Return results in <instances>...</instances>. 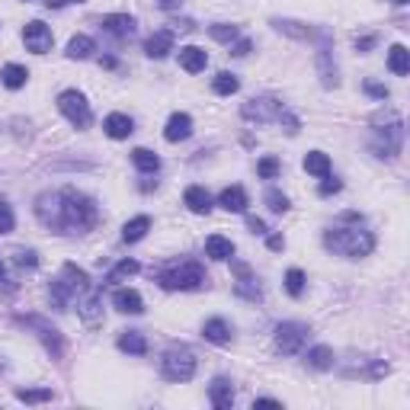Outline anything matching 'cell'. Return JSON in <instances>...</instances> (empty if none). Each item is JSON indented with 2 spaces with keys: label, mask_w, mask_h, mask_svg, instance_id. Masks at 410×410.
Returning a JSON list of instances; mask_svg holds the SVG:
<instances>
[{
  "label": "cell",
  "mask_w": 410,
  "mask_h": 410,
  "mask_svg": "<svg viewBox=\"0 0 410 410\" xmlns=\"http://www.w3.org/2000/svg\"><path fill=\"white\" fill-rule=\"evenodd\" d=\"M100 305H103V292H100V289H87L84 298L77 302V308H80V318H84L87 324H100V318H103Z\"/></svg>",
  "instance_id": "cell-12"
},
{
  "label": "cell",
  "mask_w": 410,
  "mask_h": 410,
  "mask_svg": "<svg viewBox=\"0 0 410 410\" xmlns=\"http://www.w3.org/2000/svg\"><path fill=\"white\" fill-rule=\"evenodd\" d=\"M0 80H3V87H10V90H19V87H26V80H29V71H26L23 65H7L0 71Z\"/></svg>",
  "instance_id": "cell-27"
},
{
  "label": "cell",
  "mask_w": 410,
  "mask_h": 410,
  "mask_svg": "<svg viewBox=\"0 0 410 410\" xmlns=\"http://www.w3.org/2000/svg\"><path fill=\"white\" fill-rule=\"evenodd\" d=\"M138 269H142V266H138L135 259H122V263H119V266L112 269V273H109L106 282H119V279H126V276H135Z\"/></svg>",
  "instance_id": "cell-36"
},
{
  "label": "cell",
  "mask_w": 410,
  "mask_h": 410,
  "mask_svg": "<svg viewBox=\"0 0 410 410\" xmlns=\"http://www.w3.org/2000/svg\"><path fill=\"white\" fill-rule=\"evenodd\" d=\"M209 401H212V407H218V410H228L231 404H234V388H231L228 378H215V382H212Z\"/></svg>",
  "instance_id": "cell-17"
},
{
  "label": "cell",
  "mask_w": 410,
  "mask_h": 410,
  "mask_svg": "<svg viewBox=\"0 0 410 410\" xmlns=\"http://www.w3.org/2000/svg\"><path fill=\"white\" fill-rule=\"evenodd\" d=\"M17 398L23 404H42V401H51V391L49 388H19Z\"/></svg>",
  "instance_id": "cell-33"
},
{
  "label": "cell",
  "mask_w": 410,
  "mask_h": 410,
  "mask_svg": "<svg viewBox=\"0 0 410 410\" xmlns=\"http://www.w3.org/2000/svg\"><path fill=\"white\" fill-rule=\"evenodd\" d=\"M144 51H148V58H167L170 51H173V33H170V29H157V33L144 42Z\"/></svg>",
  "instance_id": "cell-16"
},
{
  "label": "cell",
  "mask_w": 410,
  "mask_h": 410,
  "mask_svg": "<svg viewBox=\"0 0 410 410\" xmlns=\"http://www.w3.org/2000/svg\"><path fill=\"white\" fill-rule=\"evenodd\" d=\"M103 132H106L109 138L122 142V138H128V135L135 132V122L126 116V112H109L106 122H103Z\"/></svg>",
  "instance_id": "cell-14"
},
{
  "label": "cell",
  "mask_w": 410,
  "mask_h": 410,
  "mask_svg": "<svg viewBox=\"0 0 410 410\" xmlns=\"http://www.w3.org/2000/svg\"><path fill=\"white\" fill-rule=\"evenodd\" d=\"M250 49H253V42H250V39H241V42H234L231 55H234V58H244V55H250Z\"/></svg>",
  "instance_id": "cell-42"
},
{
  "label": "cell",
  "mask_w": 410,
  "mask_h": 410,
  "mask_svg": "<svg viewBox=\"0 0 410 410\" xmlns=\"http://www.w3.org/2000/svg\"><path fill=\"white\" fill-rule=\"evenodd\" d=\"M112 305H116L122 314H142L144 311V298L135 289H116L112 292Z\"/></svg>",
  "instance_id": "cell-15"
},
{
  "label": "cell",
  "mask_w": 410,
  "mask_h": 410,
  "mask_svg": "<svg viewBox=\"0 0 410 410\" xmlns=\"http://www.w3.org/2000/svg\"><path fill=\"white\" fill-rule=\"evenodd\" d=\"M308 366L311 368H330L334 366V350L330 346H314V350H308Z\"/></svg>",
  "instance_id": "cell-31"
},
{
  "label": "cell",
  "mask_w": 410,
  "mask_h": 410,
  "mask_svg": "<svg viewBox=\"0 0 410 410\" xmlns=\"http://www.w3.org/2000/svg\"><path fill=\"white\" fill-rule=\"evenodd\" d=\"M237 87H241V80H237L234 74H228V71H221V74L212 80V90H215L218 96H231V93H237Z\"/></svg>",
  "instance_id": "cell-32"
},
{
  "label": "cell",
  "mask_w": 410,
  "mask_h": 410,
  "mask_svg": "<svg viewBox=\"0 0 410 410\" xmlns=\"http://www.w3.org/2000/svg\"><path fill=\"white\" fill-rule=\"evenodd\" d=\"M244 116L247 119H257V122H269V119H276L279 122V116H282V103H276V100H250L247 106H244Z\"/></svg>",
  "instance_id": "cell-10"
},
{
  "label": "cell",
  "mask_w": 410,
  "mask_h": 410,
  "mask_svg": "<svg viewBox=\"0 0 410 410\" xmlns=\"http://www.w3.org/2000/svg\"><path fill=\"white\" fill-rule=\"evenodd\" d=\"M0 282H7V269H3V259H0Z\"/></svg>",
  "instance_id": "cell-50"
},
{
  "label": "cell",
  "mask_w": 410,
  "mask_h": 410,
  "mask_svg": "<svg viewBox=\"0 0 410 410\" xmlns=\"http://www.w3.org/2000/svg\"><path fill=\"white\" fill-rule=\"evenodd\" d=\"M13 225H17V218H13V209H10L7 202L0 199V234H10V231H13Z\"/></svg>",
  "instance_id": "cell-37"
},
{
  "label": "cell",
  "mask_w": 410,
  "mask_h": 410,
  "mask_svg": "<svg viewBox=\"0 0 410 410\" xmlns=\"http://www.w3.org/2000/svg\"><path fill=\"white\" fill-rule=\"evenodd\" d=\"M234 273H237L234 292L241 295V298H247V302H259L263 292H259V285H257V279H253L250 266H247V263H234Z\"/></svg>",
  "instance_id": "cell-9"
},
{
  "label": "cell",
  "mask_w": 410,
  "mask_h": 410,
  "mask_svg": "<svg viewBox=\"0 0 410 410\" xmlns=\"http://www.w3.org/2000/svg\"><path fill=\"white\" fill-rule=\"evenodd\" d=\"M148 231H151V218H148V215H138V218H132V221H126V228H122V241H126V244H135V241H142Z\"/></svg>",
  "instance_id": "cell-24"
},
{
  "label": "cell",
  "mask_w": 410,
  "mask_h": 410,
  "mask_svg": "<svg viewBox=\"0 0 410 410\" xmlns=\"http://www.w3.org/2000/svg\"><path fill=\"white\" fill-rule=\"evenodd\" d=\"M324 247L334 253H343V257H368L372 247H375V237L362 231L359 225L356 228H330L324 234Z\"/></svg>",
  "instance_id": "cell-2"
},
{
  "label": "cell",
  "mask_w": 410,
  "mask_h": 410,
  "mask_svg": "<svg viewBox=\"0 0 410 410\" xmlns=\"http://www.w3.org/2000/svg\"><path fill=\"white\" fill-rule=\"evenodd\" d=\"M183 202H186V209L196 212V215H209L212 212V196L202 189V186H189L183 193Z\"/></svg>",
  "instance_id": "cell-18"
},
{
  "label": "cell",
  "mask_w": 410,
  "mask_h": 410,
  "mask_svg": "<svg viewBox=\"0 0 410 410\" xmlns=\"http://www.w3.org/2000/svg\"><path fill=\"white\" fill-rule=\"evenodd\" d=\"M49 7H65V3H84V0H45Z\"/></svg>",
  "instance_id": "cell-48"
},
{
  "label": "cell",
  "mask_w": 410,
  "mask_h": 410,
  "mask_svg": "<svg viewBox=\"0 0 410 410\" xmlns=\"http://www.w3.org/2000/svg\"><path fill=\"white\" fill-rule=\"evenodd\" d=\"M282 247H285V241H282L279 234H273V237H269V250H282Z\"/></svg>",
  "instance_id": "cell-46"
},
{
  "label": "cell",
  "mask_w": 410,
  "mask_h": 410,
  "mask_svg": "<svg viewBox=\"0 0 410 410\" xmlns=\"http://www.w3.org/2000/svg\"><path fill=\"white\" fill-rule=\"evenodd\" d=\"M209 35L215 39V42H234V39H237V26L215 23V26H209Z\"/></svg>",
  "instance_id": "cell-35"
},
{
  "label": "cell",
  "mask_w": 410,
  "mask_h": 410,
  "mask_svg": "<svg viewBox=\"0 0 410 410\" xmlns=\"http://www.w3.org/2000/svg\"><path fill=\"white\" fill-rule=\"evenodd\" d=\"M305 170L324 180V176L330 173V157H327L324 151H308V154H305Z\"/></svg>",
  "instance_id": "cell-29"
},
{
  "label": "cell",
  "mask_w": 410,
  "mask_h": 410,
  "mask_svg": "<svg viewBox=\"0 0 410 410\" xmlns=\"http://www.w3.org/2000/svg\"><path fill=\"white\" fill-rule=\"evenodd\" d=\"M180 3H183V0H160V7H164V10H176Z\"/></svg>",
  "instance_id": "cell-49"
},
{
  "label": "cell",
  "mask_w": 410,
  "mask_h": 410,
  "mask_svg": "<svg viewBox=\"0 0 410 410\" xmlns=\"http://www.w3.org/2000/svg\"><path fill=\"white\" fill-rule=\"evenodd\" d=\"M119 350L128 352V356H144V352H148V340H144L138 330H128V334L119 336Z\"/></svg>",
  "instance_id": "cell-25"
},
{
  "label": "cell",
  "mask_w": 410,
  "mask_h": 410,
  "mask_svg": "<svg viewBox=\"0 0 410 410\" xmlns=\"http://www.w3.org/2000/svg\"><path fill=\"white\" fill-rule=\"evenodd\" d=\"M394 3H407V0H394Z\"/></svg>",
  "instance_id": "cell-51"
},
{
  "label": "cell",
  "mask_w": 410,
  "mask_h": 410,
  "mask_svg": "<svg viewBox=\"0 0 410 410\" xmlns=\"http://www.w3.org/2000/svg\"><path fill=\"white\" fill-rule=\"evenodd\" d=\"M266 205L273 212H289V196L276 193V189H269V193H266Z\"/></svg>",
  "instance_id": "cell-39"
},
{
  "label": "cell",
  "mask_w": 410,
  "mask_h": 410,
  "mask_svg": "<svg viewBox=\"0 0 410 410\" xmlns=\"http://www.w3.org/2000/svg\"><path fill=\"white\" fill-rule=\"evenodd\" d=\"M205 65H209L205 49H199V45H186V49H180V67H183L186 74H199V71H205Z\"/></svg>",
  "instance_id": "cell-13"
},
{
  "label": "cell",
  "mask_w": 410,
  "mask_h": 410,
  "mask_svg": "<svg viewBox=\"0 0 410 410\" xmlns=\"http://www.w3.org/2000/svg\"><path fill=\"white\" fill-rule=\"evenodd\" d=\"M388 67H391V74L404 77L410 71V51L404 49V45H394V49L388 51Z\"/></svg>",
  "instance_id": "cell-28"
},
{
  "label": "cell",
  "mask_w": 410,
  "mask_h": 410,
  "mask_svg": "<svg viewBox=\"0 0 410 410\" xmlns=\"http://www.w3.org/2000/svg\"><path fill=\"white\" fill-rule=\"evenodd\" d=\"M366 90L372 96H378V100H388V87H382V84H366Z\"/></svg>",
  "instance_id": "cell-43"
},
{
  "label": "cell",
  "mask_w": 410,
  "mask_h": 410,
  "mask_svg": "<svg viewBox=\"0 0 410 410\" xmlns=\"http://www.w3.org/2000/svg\"><path fill=\"white\" fill-rule=\"evenodd\" d=\"M160 285L164 289H180V292H189V289H199L202 282H205V269L196 263V259H183L180 266H173V269H167V273H160Z\"/></svg>",
  "instance_id": "cell-4"
},
{
  "label": "cell",
  "mask_w": 410,
  "mask_h": 410,
  "mask_svg": "<svg viewBox=\"0 0 410 410\" xmlns=\"http://www.w3.org/2000/svg\"><path fill=\"white\" fill-rule=\"evenodd\" d=\"M87 289H90V276H87L77 263H65V266H61V276L55 279L49 289L51 305L58 311H67V305L74 302L77 295H84Z\"/></svg>",
  "instance_id": "cell-3"
},
{
  "label": "cell",
  "mask_w": 410,
  "mask_h": 410,
  "mask_svg": "<svg viewBox=\"0 0 410 410\" xmlns=\"http://www.w3.org/2000/svg\"><path fill=\"white\" fill-rule=\"evenodd\" d=\"M17 263H19V266L35 269V266H39V257H35V250H17Z\"/></svg>",
  "instance_id": "cell-40"
},
{
  "label": "cell",
  "mask_w": 410,
  "mask_h": 410,
  "mask_svg": "<svg viewBox=\"0 0 410 410\" xmlns=\"http://www.w3.org/2000/svg\"><path fill=\"white\" fill-rule=\"evenodd\" d=\"M372 45H375V39H372V35H368V39H356V49H359V51L372 49Z\"/></svg>",
  "instance_id": "cell-47"
},
{
  "label": "cell",
  "mask_w": 410,
  "mask_h": 410,
  "mask_svg": "<svg viewBox=\"0 0 410 410\" xmlns=\"http://www.w3.org/2000/svg\"><path fill=\"white\" fill-rule=\"evenodd\" d=\"M103 29L119 35V39H126V35L135 33V17H128V13H109V17H103Z\"/></svg>",
  "instance_id": "cell-19"
},
{
  "label": "cell",
  "mask_w": 410,
  "mask_h": 410,
  "mask_svg": "<svg viewBox=\"0 0 410 410\" xmlns=\"http://www.w3.org/2000/svg\"><path fill=\"white\" fill-rule=\"evenodd\" d=\"M29 324L39 330V336H42L45 350L55 352V356H61V352H65V346H61V336H58V330H55V327H49L42 318H29Z\"/></svg>",
  "instance_id": "cell-21"
},
{
  "label": "cell",
  "mask_w": 410,
  "mask_h": 410,
  "mask_svg": "<svg viewBox=\"0 0 410 410\" xmlns=\"http://www.w3.org/2000/svg\"><path fill=\"white\" fill-rule=\"evenodd\" d=\"M205 257L225 263V259L234 257V244L228 241V237H221V234H212L209 241H205Z\"/></svg>",
  "instance_id": "cell-20"
},
{
  "label": "cell",
  "mask_w": 410,
  "mask_h": 410,
  "mask_svg": "<svg viewBox=\"0 0 410 410\" xmlns=\"http://www.w3.org/2000/svg\"><path fill=\"white\" fill-rule=\"evenodd\" d=\"M202 336H205L209 343H228V340H231V324H228L225 318H212L202 327Z\"/></svg>",
  "instance_id": "cell-22"
},
{
  "label": "cell",
  "mask_w": 410,
  "mask_h": 410,
  "mask_svg": "<svg viewBox=\"0 0 410 410\" xmlns=\"http://www.w3.org/2000/svg\"><path fill=\"white\" fill-rule=\"evenodd\" d=\"M35 215L51 231H87L96 225V202L77 189H61V193H45L35 202Z\"/></svg>",
  "instance_id": "cell-1"
},
{
  "label": "cell",
  "mask_w": 410,
  "mask_h": 410,
  "mask_svg": "<svg viewBox=\"0 0 410 410\" xmlns=\"http://www.w3.org/2000/svg\"><path fill=\"white\" fill-rule=\"evenodd\" d=\"M257 173L263 176V180H273V176L279 173V160H276V157H263V160L257 164Z\"/></svg>",
  "instance_id": "cell-38"
},
{
  "label": "cell",
  "mask_w": 410,
  "mask_h": 410,
  "mask_svg": "<svg viewBox=\"0 0 410 410\" xmlns=\"http://www.w3.org/2000/svg\"><path fill=\"white\" fill-rule=\"evenodd\" d=\"M285 292L292 295V298H298V295L305 292V273L302 269H289V273H285Z\"/></svg>",
  "instance_id": "cell-34"
},
{
  "label": "cell",
  "mask_w": 410,
  "mask_h": 410,
  "mask_svg": "<svg viewBox=\"0 0 410 410\" xmlns=\"http://www.w3.org/2000/svg\"><path fill=\"white\" fill-rule=\"evenodd\" d=\"M23 42H26V49H29V51L45 55L55 39H51V29L42 23V19H33V23H26V29H23Z\"/></svg>",
  "instance_id": "cell-8"
},
{
  "label": "cell",
  "mask_w": 410,
  "mask_h": 410,
  "mask_svg": "<svg viewBox=\"0 0 410 410\" xmlns=\"http://www.w3.org/2000/svg\"><path fill=\"white\" fill-rule=\"evenodd\" d=\"M340 186H343V183H340V180H330V173H327V176H324V183H321V189H318V193H321V196L340 193Z\"/></svg>",
  "instance_id": "cell-41"
},
{
  "label": "cell",
  "mask_w": 410,
  "mask_h": 410,
  "mask_svg": "<svg viewBox=\"0 0 410 410\" xmlns=\"http://www.w3.org/2000/svg\"><path fill=\"white\" fill-rule=\"evenodd\" d=\"M160 375L167 382H189L196 375V356L186 346H173L160 359Z\"/></svg>",
  "instance_id": "cell-5"
},
{
  "label": "cell",
  "mask_w": 410,
  "mask_h": 410,
  "mask_svg": "<svg viewBox=\"0 0 410 410\" xmlns=\"http://www.w3.org/2000/svg\"><path fill=\"white\" fill-rule=\"evenodd\" d=\"M305 336H308V327L305 324H295V321L279 324L276 327V350L282 352V356H295V352L302 350Z\"/></svg>",
  "instance_id": "cell-7"
},
{
  "label": "cell",
  "mask_w": 410,
  "mask_h": 410,
  "mask_svg": "<svg viewBox=\"0 0 410 410\" xmlns=\"http://www.w3.org/2000/svg\"><path fill=\"white\" fill-rule=\"evenodd\" d=\"M132 164L142 170V173H157V170H160V157L154 151H148V148H135V151H132Z\"/></svg>",
  "instance_id": "cell-26"
},
{
  "label": "cell",
  "mask_w": 410,
  "mask_h": 410,
  "mask_svg": "<svg viewBox=\"0 0 410 410\" xmlns=\"http://www.w3.org/2000/svg\"><path fill=\"white\" fill-rule=\"evenodd\" d=\"M257 407H282V401H276V398H257Z\"/></svg>",
  "instance_id": "cell-45"
},
{
  "label": "cell",
  "mask_w": 410,
  "mask_h": 410,
  "mask_svg": "<svg viewBox=\"0 0 410 410\" xmlns=\"http://www.w3.org/2000/svg\"><path fill=\"white\" fill-rule=\"evenodd\" d=\"M247 228H250L253 234H266V225H263L259 218H247Z\"/></svg>",
  "instance_id": "cell-44"
},
{
  "label": "cell",
  "mask_w": 410,
  "mask_h": 410,
  "mask_svg": "<svg viewBox=\"0 0 410 410\" xmlns=\"http://www.w3.org/2000/svg\"><path fill=\"white\" fill-rule=\"evenodd\" d=\"M93 39L90 35H74L71 42H67V58H77V61H84V58H90L93 55Z\"/></svg>",
  "instance_id": "cell-30"
},
{
  "label": "cell",
  "mask_w": 410,
  "mask_h": 410,
  "mask_svg": "<svg viewBox=\"0 0 410 410\" xmlns=\"http://www.w3.org/2000/svg\"><path fill=\"white\" fill-rule=\"evenodd\" d=\"M58 109H61V116H65L74 128H87L93 122L90 103H87L84 93H77V90H65V93H61V96H58Z\"/></svg>",
  "instance_id": "cell-6"
},
{
  "label": "cell",
  "mask_w": 410,
  "mask_h": 410,
  "mask_svg": "<svg viewBox=\"0 0 410 410\" xmlns=\"http://www.w3.org/2000/svg\"><path fill=\"white\" fill-rule=\"evenodd\" d=\"M218 205L228 212H244L247 209V193H244L241 186H228V189H221V196H218Z\"/></svg>",
  "instance_id": "cell-23"
},
{
  "label": "cell",
  "mask_w": 410,
  "mask_h": 410,
  "mask_svg": "<svg viewBox=\"0 0 410 410\" xmlns=\"http://www.w3.org/2000/svg\"><path fill=\"white\" fill-rule=\"evenodd\" d=\"M193 135V119L186 116V112H173V116L167 119V128H164V138L167 142H186Z\"/></svg>",
  "instance_id": "cell-11"
}]
</instances>
